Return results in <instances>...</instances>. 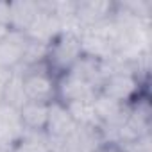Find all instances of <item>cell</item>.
Returning <instances> with one entry per match:
<instances>
[{
  "instance_id": "6da1fadb",
  "label": "cell",
  "mask_w": 152,
  "mask_h": 152,
  "mask_svg": "<svg viewBox=\"0 0 152 152\" xmlns=\"http://www.w3.org/2000/svg\"><path fill=\"white\" fill-rule=\"evenodd\" d=\"M83 57V47L77 29H63L47 43L45 66L57 79L59 75L70 72L73 64Z\"/></svg>"
},
{
  "instance_id": "7a4b0ae2",
  "label": "cell",
  "mask_w": 152,
  "mask_h": 152,
  "mask_svg": "<svg viewBox=\"0 0 152 152\" xmlns=\"http://www.w3.org/2000/svg\"><path fill=\"white\" fill-rule=\"evenodd\" d=\"M143 91H148V84L141 83L134 75V72L129 68V70H120V72H113V73L106 75L99 93H102L120 104L129 106Z\"/></svg>"
},
{
  "instance_id": "3957f363",
  "label": "cell",
  "mask_w": 152,
  "mask_h": 152,
  "mask_svg": "<svg viewBox=\"0 0 152 152\" xmlns=\"http://www.w3.org/2000/svg\"><path fill=\"white\" fill-rule=\"evenodd\" d=\"M20 70V68H16ZM22 73V86L27 100L34 102H45L50 104L57 100V86H56V77L48 72L45 64L31 66L20 70Z\"/></svg>"
},
{
  "instance_id": "277c9868",
  "label": "cell",
  "mask_w": 152,
  "mask_h": 152,
  "mask_svg": "<svg viewBox=\"0 0 152 152\" xmlns=\"http://www.w3.org/2000/svg\"><path fill=\"white\" fill-rule=\"evenodd\" d=\"M75 124L72 115L68 113L66 106L59 100L50 102L48 106V120H47V127H45V136L52 147V152H59L63 141L72 134V131L75 129Z\"/></svg>"
},
{
  "instance_id": "5b68a950",
  "label": "cell",
  "mask_w": 152,
  "mask_h": 152,
  "mask_svg": "<svg viewBox=\"0 0 152 152\" xmlns=\"http://www.w3.org/2000/svg\"><path fill=\"white\" fill-rule=\"evenodd\" d=\"M115 0H75V25L77 29L93 27L115 16Z\"/></svg>"
},
{
  "instance_id": "8992f818",
  "label": "cell",
  "mask_w": 152,
  "mask_h": 152,
  "mask_svg": "<svg viewBox=\"0 0 152 152\" xmlns=\"http://www.w3.org/2000/svg\"><path fill=\"white\" fill-rule=\"evenodd\" d=\"M56 86H57V100L63 104L95 99L99 95V90L91 83H88L84 77H81L79 73H75L73 70L59 75L56 79Z\"/></svg>"
},
{
  "instance_id": "52a82bcc",
  "label": "cell",
  "mask_w": 152,
  "mask_h": 152,
  "mask_svg": "<svg viewBox=\"0 0 152 152\" xmlns=\"http://www.w3.org/2000/svg\"><path fill=\"white\" fill-rule=\"evenodd\" d=\"M25 134L20 111L0 102V152H9Z\"/></svg>"
},
{
  "instance_id": "ba28073f",
  "label": "cell",
  "mask_w": 152,
  "mask_h": 152,
  "mask_svg": "<svg viewBox=\"0 0 152 152\" xmlns=\"http://www.w3.org/2000/svg\"><path fill=\"white\" fill-rule=\"evenodd\" d=\"M104 141L100 129L86 127V125H75L72 134L63 141L59 152H95Z\"/></svg>"
},
{
  "instance_id": "9c48e42d",
  "label": "cell",
  "mask_w": 152,
  "mask_h": 152,
  "mask_svg": "<svg viewBox=\"0 0 152 152\" xmlns=\"http://www.w3.org/2000/svg\"><path fill=\"white\" fill-rule=\"evenodd\" d=\"M39 4V11L34 18V22L31 23V27L27 29L25 36L31 39V41H39V43H48L54 36H57L61 31H63V25L61 22L47 9L43 0H38Z\"/></svg>"
},
{
  "instance_id": "30bf717a",
  "label": "cell",
  "mask_w": 152,
  "mask_h": 152,
  "mask_svg": "<svg viewBox=\"0 0 152 152\" xmlns=\"http://www.w3.org/2000/svg\"><path fill=\"white\" fill-rule=\"evenodd\" d=\"M29 38L22 32L11 31L6 39L0 41V66L7 70H16L22 64Z\"/></svg>"
},
{
  "instance_id": "8fae6325",
  "label": "cell",
  "mask_w": 152,
  "mask_h": 152,
  "mask_svg": "<svg viewBox=\"0 0 152 152\" xmlns=\"http://www.w3.org/2000/svg\"><path fill=\"white\" fill-rule=\"evenodd\" d=\"M93 104H95L97 118L100 122V129L120 125L125 120V115H127V109H129V106L120 104V102H116V100H113V99H109L102 93H99L93 99Z\"/></svg>"
},
{
  "instance_id": "7c38bea8",
  "label": "cell",
  "mask_w": 152,
  "mask_h": 152,
  "mask_svg": "<svg viewBox=\"0 0 152 152\" xmlns=\"http://www.w3.org/2000/svg\"><path fill=\"white\" fill-rule=\"evenodd\" d=\"M9 7H11V31L25 34L39 11L38 0H9Z\"/></svg>"
},
{
  "instance_id": "4fadbf2b",
  "label": "cell",
  "mask_w": 152,
  "mask_h": 152,
  "mask_svg": "<svg viewBox=\"0 0 152 152\" xmlns=\"http://www.w3.org/2000/svg\"><path fill=\"white\" fill-rule=\"evenodd\" d=\"M48 106L50 104L34 102V100H27L22 104L18 111L27 132H45L47 120H48Z\"/></svg>"
},
{
  "instance_id": "5bb4252c",
  "label": "cell",
  "mask_w": 152,
  "mask_h": 152,
  "mask_svg": "<svg viewBox=\"0 0 152 152\" xmlns=\"http://www.w3.org/2000/svg\"><path fill=\"white\" fill-rule=\"evenodd\" d=\"M64 106H66L68 113L72 115L73 122L77 124V125H86V127H97V129H100V122H99L97 113H95L93 99L75 100V102H68Z\"/></svg>"
},
{
  "instance_id": "9a60e30c",
  "label": "cell",
  "mask_w": 152,
  "mask_h": 152,
  "mask_svg": "<svg viewBox=\"0 0 152 152\" xmlns=\"http://www.w3.org/2000/svg\"><path fill=\"white\" fill-rule=\"evenodd\" d=\"M2 102L13 106L16 109H20L22 104L27 102L25 93H23V86H22V73H20V70H13L11 77H9V81H7V84L4 88Z\"/></svg>"
},
{
  "instance_id": "2e32d148",
  "label": "cell",
  "mask_w": 152,
  "mask_h": 152,
  "mask_svg": "<svg viewBox=\"0 0 152 152\" xmlns=\"http://www.w3.org/2000/svg\"><path fill=\"white\" fill-rule=\"evenodd\" d=\"M9 152H52L45 132H27Z\"/></svg>"
},
{
  "instance_id": "e0dca14e",
  "label": "cell",
  "mask_w": 152,
  "mask_h": 152,
  "mask_svg": "<svg viewBox=\"0 0 152 152\" xmlns=\"http://www.w3.org/2000/svg\"><path fill=\"white\" fill-rule=\"evenodd\" d=\"M45 54H47V45L39 43V41H31L27 43L22 64L18 66L20 70L23 68H31V66H38V64H45Z\"/></svg>"
},
{
  "instance_id": "ac0fdd59",
  "label": "cell",
  "mask_w": 152,
  "mask_h": 152,
  "mask_svg": "<svg viewBox=\"0 0 152 152\" xmlns=\"http://www.w3.org/2000/svg\"><path fill=\"white\" fill-rule=\"evenodd\" d=\"M122 150H124V152H152V147H150V134L140 138V140L134 141V143H129V145L122 147Z\"/></svg>"
},
{
  "instance_id": "d6986e66",
  "label": "cell",
  "mask_w": 152,
  "mask_h": 152,
  "mask_svg": "<svg viewBox=\"0 0 152 152\" xmlns=\"http://www.w3.org/2000/svg\"><path fill=\"white\" fill-rule=\"evenodd\" d=\"M0 25L11 29V7L9 0H0Z\"/></svg>"
},
{
  "instance_id": "ffe728a7",
  "label": "cell",
  "mask_w": 152,
  "mask_h": 152,
  "mask_svg": "<svg viewBox=\"0 0 152 152\" xmlns=\"http://www.w3.org/2000/svg\"><path fill=\"white\" fill-rule=\"evenodd\" d=\"M11 73H13V70H7V68H2V66H0V102H2L4 88H6V84H7L9 77H11Z\"/></svg>"
},
{
  "instance_id": "44dd1931",
  "label": "cell",
  "mask_w": 152,
  "mask_h": 152,
  "mask_svg": "<svg viewBox=\"0 0 152 152\" xmlns=\"http://www.w3.org/2000/svg\"><path fill=\"white\" fill-rule=\"evenodd\" d=\"M95 152H124V150H122V147L116 145V143H102Z\"/></svg>"
},
{
  "instance_id": "7402d4cb",
  "label": "cell",
  "mask_w": 152,
  "mask_h": 152,
  "mask_svg": "<svg viewBox=\"0 0 152 152\" xmlns=\"http://www.w3.org/2000/svg\"><path fill=\"white\" fill-rule=\"evenodd\" d=\"M9 32H11V29H9V27H6V25H0V41H2V39H6Z\"/></svg>"
}]
</instances>
